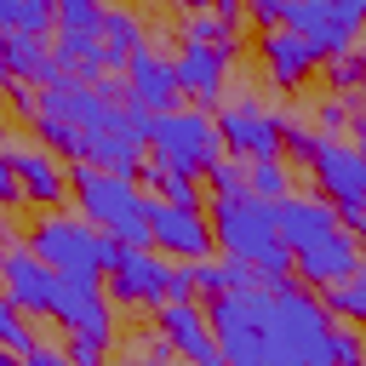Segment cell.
Masks as SVG:
<instances>
[{
	"mask_svg": "<svg viewBox=\"0 0 366 366\" xmlns=\"http://www.w3.org/2000/svg\"><path fill=\"white\" fill-rule=\"evenodd\" d=\"M0 349H11V355H29V349H40V332L23 320V309L0 292Z\"/></svg>",
	"mask_w": 366,
	"mask_h": 366,
	"instance_id": "4316f807",
	"label": "cell"
},
{
	"mask_svg": "<svg viewBox=\"0 0 366 366\" xmlns=\"http://www.w3.org/2000/svg\"><path fill=\"white\" fill-rule=\"evenodd\" d=\"M17 29V0H0V34Z\"/></svg>",
	"mask_w": 366,
	"mask_h": 366,
	"instance_id": "f35d334b",
	"label": "cell"
},
{
	"mask_svg": "<svg viewBox=\"0 0 366 366\" xmlns=\"http://www.w3.org/2000/svg\"><path fill=\"white\" fill-rule=\"evenodd\" d=\"M103 11H109V0H51L57 34H97L103 29Z\"/></svg>",
	"mask_w": 366,
	"mask_h": 366,
	"instance_id": "484cf974",
	"label": "cell"
},
{
	"mask_svg": "<svg viewBox=\"0 0 366 366\" xmlns=\"http://www.w3.org/2000/svg\"><path fill=\"white\" fill-rule=\"evenodd\" d=\"M212 0H177V11H206Z\"/></svg>",
	"mask_w": 366,
	"mask_h": 366,
	"instance_id": "ab89813d",
	"label": "cell"
},
{
	"mask_svg": "<svg viewBox=\"0 0 366 366\" xmlns=\"http://www.w3.org/2000/svg\"><path fill=\"white\" fill-rule=\"evenodd\" d=\"M206 189H212V200H229V194H246V160H234V154H223L217 166H206Z\"/></svg>",
	"mask_w": 366,
	"mask_h": 366,
	"instance_id": "f546056e",
	"label": "cell"
},
{
	"mask_svg": "<svg viewBox=\"0 0 366 366\" xmlns=\"http://www.w3.org/2000/svg\"><path fill=\"white\" fill-rule=\"evenodd\" d=\"M229 51H217V46H189L183 40V51L172 57V74H177V92H189L194 97V109H217L223 103V86H229Z\"/></svg>",
	"mask_w": 366,
	"mask_h": 366,
	"instance_id": "ac0fdd59",
	"label": "cell"
},
{
	"mask_svg": "<svg viewBox=\"0 0 366 366\" xmlns=\"http://www.w3.org/2000/svg\"><path fill=\"white\" fill-rule=\"evenodd\" d=\"M172 274H177V263L160 257L154 246H120L109 274H103V292L114 309H149L154 315L160 303H172Z\"/></svg>",
	"mask_w": 366,
	"mask_h": 366,
	"instance_id": "9c48e42d",
	"label": "cell"
},
{
	"mask_svg": "<svg viewBox=\"0 0 366 366\" xmlns=\"http://www.w3.org/2000/svg\"><path fill=\"white\" fill-rule=\"evenodd\" d=\"M149 246H154L160 257H172V263H200V257L217 252L206 212L166 206V200H149Z\"/></svg>",
	"mask_w": 366,
	"mask_h": 366,
	"instance_id": "7c38bea8",
	"label": "cell"
},
{
	"mask_svg": "<svg viewBox=\"0 0 366 366\" xmlns=\"http://www.w3.org/2000/svg\"><path fill=\"white\" fill-rule=\"evenodd\" d=\"M0 292H6L23 315H51L57 274H51L29 246H6V257H0Z\"/></svg>",
	"mask_w": 366,
	"mask_h": 366,
	"instance_id": "e0dca14e",
	"label": "cell"
},
{
	"mask_svg": "<svg viewBox=\"0 0 366 366\" xmlns=\"http://www.w3.org/2000/svg\"><path fill=\"white\" fill-rule=\"evenodd\" d=\"M212 6H240V0H212Z\"/></svg>",
	"mask_w": 366,
	"mask_h": 366,
	"instance_id": "b9f144b4",
	"label": "cell"
},
{
	"mask_svg": "<svg viewBox=\"0 0 366 366\" xmlns=\"http://www.w3.org/2000/svg\"><path fill=\"white\" fill-rule=\"evenodd\" d=\"M29 252H34L51 274H69V280H103L120 246H114L103 229H92L80 212H40V217L29 223Z\"/></svg>",
	"mask_w": 366,
	"mask_h": 366,
	"instance_id": "8992f818",
	"label": "cell"
},
{
	"mask_svg": "<svg viewBox=\"0 0 366 366\" xmlns=\"http://www.w3.org/2000/svg\"><path fill=\"white\" fill-rule=\"evenodd\" d=\"M69 200H74V212H80L92 229H103L114 246H149V194H143L137 177L74 160V166H69Z\"/></svg>",
	"mask_w": 366,
	"mask_h": 366,
	"instance_id": "277c9868",
	"label": "cell"
},
{
	"mask_svg": "<svg viewBox=\"0 0 366 366\" xmlns=\"http://www.w3.org/2000/svg\"><path fill=\"white\" fill-rule=\"evenodd\" d=\"M149 154L183 177H206V166L223 160V137H217V120L206 109H166V114H149Z\"/></svg>",
	"mask_w": 366,
	"mask_h": 366,
	"instance_id": "52a82bcc",
	"label": "cell"
},
{
	"mask_svg": "<svg viewBox=\"0 0 366 366\" xmlns=\"http://www.w3.org/2000/svg\"><path fill=\"white\" fill-rule=\"evenodd\" d=\"M280 29L303 34V40L320 51V63H326V57L355 51V40H360V23H355V17H343V11H337V6H326V0H286V23H280Z\"/></svg>",
	"mask_w": 366,
	"mask_h": 366,
	"instance_id": "4fadbf2b",
	"label": "cell"
},
{
	"mask_svg": "<svg viewBox=\"0 0 366 366\" xmlns=\"http://www.w3.org/2000/svg\"><path fill=\"white\" fill-rule=\"evenodd\" d=\"M320 303L332 309V320H349V326L366 332V252H360V263H355L349 280H337V286L320 292Z\"/></svg>",
	"mask_w": 366,
	"mask_h": 366,
	"instance_id": "cb8c5ba5",
	"label": "cell"
},
{
	"mask_svg": "<svg viewBox=\"0 0 366 366\" xmlns=\"http://www.w3.org/2000/svg\"><path fill=\"white\" fill-rule=\"evenodd\" d=\"M326 6H337V11H343V17H355V23H360V29H366V0H326Z\"/></svg>",
	"mask_w": 366,
	"mask_h": 366,
	"instance_id": "74e56055",
	"label": "cell"
},
{
	"mask_svg": "<svg viewBox=\"0 0 366 366\" xmlns=\"http://www.w3.org/2000/svg\"><path fill=\"white\" fill-rule=\"evenodd\" d=\"M212 120H217L223 154H234V160H269V154H280V137H286V114L263 109L257 97H234V103H223Z\"/></svg>",
	"mask_w": 366,
	"mask_h": 366,
	"instance_id": "30bf717a",
	"label": "cell"
},
{
	"mask_svg": "<svg viewBox=\"0 0 366 366\" xmlns=\"http://www.w3.org/2000/svg\"><path fill=\"white\" fill-rule=\"evenodd\" d=\"M6 74H11L17 86H34V92L63 80L57 63H51V46L34 40V34H6Z\"/></svg>",
	"mask_w": 366,
	"mask_h": 366,
	"instance_id": "ffe728a7",
	"label": "cell"
},
{
	"mask_svg": "<svg viewBox=\"0 0 366 366\" xmlns=\"http://www.w3.org/2000/svg\"><path fill=\"white\" fill-rule=\"evenodd\" d=\"M11 172H17L23 200H34L40 212H57L69 200V166L51 149H11Z\"/></svg>",
	"mask_w": 366,
	"mask_h": 366,
	"instance_id": "d6986e66",
	"label": "cell"
},
{
	"mask_svg": "<svg viewBox=\"0 0 366 366\" xmlns=\"http://www.w3.org/2000/svg\"><path fill=\"white\" fill-rule=\"evenodd\" d=\"M349 137H355V149L366 154V109H355V114H349Z\"/></svg>",
	"mask_w": 366,
	"mask_h": 366,
	"instance_id": "8d00e7d4",
	"label": "cell"
},
{
	"mask_svg": "<svg viewBox=\"0 0 366 366\" xmlns=\"http://www.w3.org/2000/svg\"><path fill=\"white\" fill-rule=\"evenodd\" d=\"M240 11H246V23H257V34L286 23V0H240Z\"/></svg>",
	"mask_w": 366,
	"mask_h": 366,
	"instance_id": "836d02e7",
	"label": "cell"
},
{
	"mask_svg": "<svg viewBox=\"0 0 366 366\" xmlns=\"http://www.w3.org/2000/svg\"><path fill=\"white\" fill-rule=\"evenodd\" d=\"M114 80H57L34 92V137H46V149L57 160H86L103 172H126L137 177L143 154H149V114H137L126 97H114Z\"/></svg>",
	"mask_w": 366,
	"mask_h": 366,
	"instance_id": "6da1fadb",
	"label": "cell"
},
{
	"mask_svg": "<svg viewBox=\"0 0 366 366\" xmlns=\"http://www.w3.org/2000/svg\"><path fill=\"white\" fill-rule=\"evenodd\" d=\"M126 74V103L137 109V114H166V109H177V74H172V57H160L154 46H137L132 51V63L120 69Z\"/></svg>",
	"mask_w": 366,
	"mask_h": 366,
	"instance_id": "9a60e30c",
	"label": "cell"
},
{
	"mask_svg": "<svg viewBox=\"0 0 366 366\" xmlns=\"http://www.w3.org/2000/svg\"><path fill=\"white\" fill-rule=\"evenodd\" d=\"M137 183H149V189H154V200H166V206H189V212H206L200 177H183V172L160 166L154 154H143V166H137Z\"/></svg>",
	"mask_w": 366,
	"mask_h": 366,
	"instance_id": "7402d4cb",
	"label": "cell"
},
{
	"mask_svg": "<svg viewBox=\"0 0 366 366\" xmlns=\"http://www.w3.org/2000/svg\"><path fill=\"white\" fill-rule=\"evenodd\" d=\"M326 337H332V309L320 303V292H309L297 280L269 286L263 355L274 366H332L326 360Z\"/></svg>",
	"mask_w": 366,
	"mask_h": 366,
	"instance_id": "5b68a950",
	"label": "cell"
},
{
	"mask_svg": "<svg viewBox=\"0 0 366 366\" xmlns=\"http://www.w3.org/2000/svg\"><path fill=\"white\" fill-rule=\"evenodd\" d=\"M51 320H57L63 332H92V337H114V303H109L103 280H69V274H57Z\"/></svg>",
	"mask_w": 366,
	"mask_h": 366,
	"instance_id": "5bb4252c",
	"label": "cell"
},
{
	"mask_svg": "<svg viewBox=\"0 0 366 366\" xmlns=\"http://www.w3.org/2000/svg\"><path fill=\"white\" fill-rule=\"evenodd\" d=\"M189 274H194V292H200V297H223V292H246V286H257V269H246L240 257H223V252L189 263Z\"/></svg>",
	"mask_w": 366,
	"mask_h": 366,
	"instance_id": "603a6c76",
	"label": "cell"
},
{
	"mask_svg": "<svg viewBox=\"0 0 366 366\" xmlns=\"http://www.w3.org/2000/svg\"><path fill=\"white\" fill-rule=\"evenodd\" d=\"M109 343H114V337H92V332H69V343H63V355H69L74 366H109Z\"/></svg>",
	"mask_w": 366,
	"mask_h": 366,
	"instance_id": "1f68e13d",
	"label": "cell"
},
{
	"mask_svg": "<svg viewBox=\"0 0 366 366\" xmlns=\"http://www.w3.org/2000/svg\"><path fill=\"white\" fill-rule=\"evenodd\" d=\"M97 46H103V69L114 74V69H126V63H132V51H137V46H149V34H143L137 11L109 6V11H103V29H97Z\"/></svg>",
	"mask_w": 366,
	"mask_h": 366,
	"instance_id": "44dd1931",
	"label": "cell"
},
{
	"mask_svg": "<svg viewBox=\"0 0 366 366\" xmlns=\"http://www.w3.org/2000/svg\"><path fill=\"white\" fill-rule=\"evenodd\" d=\"M17 200H23V189H17V172H11V154L0 149V212L17 206Z\"/></svg>",
	"mask_w": 366,
	"mask_h": 366,
	"instance_id": "e575fe53",
	"label": "cell"
},
{
	"mask_svg": "<svg viewBox=\"0 0 366 366\" xmlns=\"http://www.w3.org/2000/svg\"><path fill=\"white\" fill-rule=\"evenodd\" d=\"M349 114H355V103L326 92V97H320V109H315V132H320V137H332V132H343V126H349Z\"/></svg>",
	"mask_w": 366,
	"mask_h": 366,
	"instance_id": "d6a6232c",
	"label": "cell"
},
{
	"mask_svg": "<svg viewBox=\"0 0 366 366\" xmlns=\"http://www.w3.org/2000/svg\"><path fill=\"white\" fill-rule=\"evenodd\" d=\"M206 223H212V240H217L223 257H240L246 269H257V286L292 280V252L280 246L274 200H257V194L246 189V194L212 200V206H206Z\"/></svg>",
	"mask_w": 366,
	"mask_h": 366,
	"instance_id": "3957f363",
	"label": "cell"
},
{
	"mask_svg": "<svg viewBox=\"0 0 366 366\" xmlns=\"http://www.w3.org/2000/svg\"><path fill=\"white\" fill-rule=\"evenodd\" d=\"M0 143H6V120H0Z\"/></svg>",
	"mask_w": 366,
	"mask_h": 366,
	"instance_id": "7bdbcfd3",
	"label": "cell"
},
{
	"mask_svg": "<svg viewBox=\"0 0 366 366\" xmlns=\"http://www.w3.org/2000/svg\"><path fill=\"white\" fill-rule=\"evenodd\" d=\"M274 223H280V246L292 252V280L309 292H326L337 280L355 274L360 263V240L337 223V212L320 194H286L274 200Z\"/></svg>",
	"mask_w": 366,
	"mask_h": 366,
	"instance_id": "7a4b0ae2",
	"label": "cell"
},
{
	"mask_svg": "<svg viewBox=\"0 0 366 366\" xmlns=\"http://www.w3.org/2000/svg\"><path fill=\"white\" fill-rule=\"evenodd\" d=\"M246 366H269V360H246Z\"/></svg>",
	"mask_w": 366,
	"mask_h": 366,
	"instance_id": "ee69618b",
	"label": "cell"
},
{
	"mask_svg": "<svg viewBox=\"0 0 366 366\" xmlns=\"http://www.w3.org/2000/svg\"><path fill=\"white\" fill-rule=\"evenodd\" d=\"M51 29H57L51 0H17V29H11V34H34V40H46Z\"/></svg>",
	"mask_w": 366,
	"mask_h": 366,
	"instance_id": "4dcf8cb0",
	"label": "cell"
},
{
	"mask_svg": "<svg viewBox=\"0 0 366 366\" xmlns=\"http://www.w3.org/2000/svg\"><path fill=\"white\" fill-rule=\"evenodd\" d=\"M360 86H366V63H360V51L326 57V92H332V97H349V92H360Z\"/></svg>",
	"mask_w": 366,
	"mask_h": 366,
	"instance_id": "f1b7e54d",
	"label": "cell"
},
{
	"mask_svg": "<svg viewBox=\"0 0 366 366\" xmlns=\"http://www.w3.org/2000/svg\"><path fill=\"white\" fill-rule=\"evenodd\" d=\"M246 189H252L257 200H286V194H292V166H286L280 154L246 160Z\"/></svg>",
	"mask_w": 366,
	"mask_h": 366,
	"instance_id": "d4e9b609",
	"label": "cell"
},
{
	"mask_svg": "<svg viewBox=\"0 0 366 366\" xmlns=\"http://www.w3.org/2000/svg\"><path fill=\"white\" fill-rule=\"evenodd\" d=\"M23 366H74V360H69L63 349H51V343H40V349H29V355H23Z\"/></svg>",
	"mask_w": 366,
	"mask_h": 366,
	"instance_id": "d590c367",
	"label": "cell"
},
{
	"mask_svg": "<svg viewBox=\"0 0 366 366\" xmlns=\"http://www.w3.org/2000/svg\"><path fill=\"white\" fill-rule=\"evenodd\" d=\"M303 172L315 177V189L337 212V223L355 240H366V154L355 143H343V137H320L315 154L303 160Z\"/></svg>",
	"mask_w": 366,
	"mask_h": 366,
	"instance_id": "ba28073f",
	"label": "cell"
},
{
	"mask_svg": "<svg viewBox=\"0 0 366 366\" xmlns=\"http://www.w3.org/2000/svg\"><path fill=\"white\" fill-rule=\"evenodd\" d=\"M257 63H263V74H269L274 92H297L320 69V51L303 34H292V29H263L257 34Z\"/></svg>",
	"mask_w": 366,
	"mask_h": 366,
	"instance_id": "2e32d148",
	"label": "cell"
},
{
	"mask_svg": "<svg viewBox=\"0 0 366 366\" xmlns=\"http://www.w3.org/2000/svg\"><path fill=\"white\" fill-rule=\"evenodd\" d=\"M360 63H366V51H360ZM360 92H366V86H360Z\"/></svg>",
	"mask_w": 366,
	"mask_h": 366,
	"instance_id": "f6af8a7d",
	"label": "cell"
},
{
	"mask_svg": "<svg viewBox=\"0 0 366 366\" xmlns=\"http://www.w3.org/2000/svg\"><path fill=\"white\" fill-rule=\"evenodd\" d=\"M326 360H332V366H366V332H360V326H349V320H332Z\"/></svg>",
	"mask_w": 366,
	"mask_h": 366,
	"instance_id": "83f0119b",
	"label": "cell"
},
{
	"mask_svg": "<svg viewBox=\"0 0 366 366\" xmlns=\"http://www.w3.org/2000/svg\"><path fill=\"white\" fill-rule=\"evenodd\" d=\"M154 332L166 337L172 360H183V366H229L223 349H217V337H212L206 303H194V297H172V303H160V309H154Z\"/></svg>",
	"mask_w": 366,
	"mask_h": 366,
	"instance_id": "8fae6325",
	"label": "cell"
},
{
	"mask_svg": "<svg viewBox=\"0 0 366 366\" xmlns=\"http://www.w3.org/2000/svg\"><path fill=\"white\" fill-rule=\"evenodd\" d=\"M0 366H23V355H11V349H0Z\"/></svg>",
	"mask_w": 366,
	"mask_h": 366,
	"instance_id": "60d3db41",
	"label": "cell"
}]
</instances>
